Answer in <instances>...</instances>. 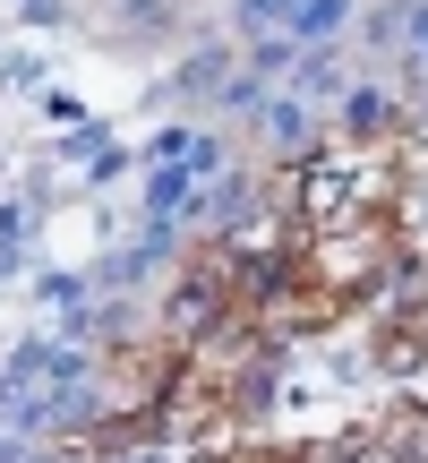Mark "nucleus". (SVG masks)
Masks as SVG:
<instances>
[{
	"label": "nucleus",
	"mask_w": 428,
	"mask_h": 463,
	"mask_svg": "<svg viewBox=\"0 0 428 463\" xmlns=\"http://www.w3.org/2000/svg\"><path fill=\"white\" fill-rule=\"evenodd\" d=\"M86 378H95V361H86L69 335H34V344H17L9 369H0V412H9L17 430H60V420L86 412Z\"/></svg>",
	"instance_id": "f257e3e1"
},
{
	"label": "nucleus",
	"mask_w": 428,
	"mask_h": 463,
	"mask_svg": "<svg viewBox=\"0 0 428 463\" xmlns=\"http://www.w3.org/2000/svg\"><path fill=\"white\" fill-rule=\"evenodd\" d=\"M146 164H181V172H198V181H214V172H223V137L214 129H154Z\"/></svg>",
	"instance_id": "f03ea898"
},
{
	"label": "nucleus",
	"mask_w": 428,
	"mask_h": 463,
	"mask_svg": "<svg viewBox=\"0 0 428 463\" xmlns=\"http://www.w3.org/2000/svg\"><path fill=\"white\" fill-rule=\"evenodd\" d=\"M343 26H351V0H300V9H292V26H283V34H292L300 52H326V43H334Z\"/></svg>",
	"instance_id": "7ed1b4c3"
},
{
	"label": "nucleus",
	"mask_w": 428,
	"mask_h": 463,
	"mask_svg": "<svg viewBox=\"0 0 428 463\" xmlns=\"http://www.w3.org/2000/svg\"><path fill=\"white\" fill-rule=\"evenodd\" d=\"M26 223H34V206H0V275H17V266H26Z\"/></svg>",
	"instance_id": "20e7f679"
},
{
	"label": "nucleus",
	"mask_w": 428,
	"mask_h": 463,
	"mask_svg": "<svg viewBox=\"0 0 428 463\" xmlns=\"http://www.w3.org/2000/svg\"><path fill=\"white\" fill-rule=\"evenodd\" d=\"M265 120H274V137H283V146H300V137H309V112H300L292 95H274V112H265Z\"/></svg>",
	"instance_id": "39448f33"
},
{
	"label": "nucleus",
	"mask_w": 428,
	"mask_h": 463,
	"mask_svg": "<svg viewBox=\"0 0 428 463\" xmlns=\"http://www.w3.org/2000/svg\"><path fill=\"white\" fill-rule=\"evenodd\" d=\"M403 43H412V61H420V78H428V0L403 9Z\"/></svg>",
	"instance_id": "423d86ee"
},
{
	"label": "nucleus",
	"mask_w": 428,
	"mask_h": 463,
	"mask_svg": "<svg viewBox=\"0 0 428 463\" xmlns=\"http://www.w3.org/2000/svg\"><path fill=\"white\" fill-rule=\"evenodd\" d=\"M300 0H240V26H292Z\"/></svg>",
	"instance_id": "0eeeda50"
},
{
	"label": "nucleus",
	"mask_w": 428,
	"mask_h": 463,
	"mask_svg": "<svg viewBox=\"0 0 428 463\" xmlns=\"http://www.w3.org/2000/svg\"><path fill=\"white\" fill-rule=\"evenodd\" d=\"M351 129H377V120H386V95H377V86H351Z\"/></svg>",
	"instance_id": "6e6552de"
},
{
	"label": "nucleus",
	"mask_w": 428,
	"mask_h": 463,
	"mask_svg": "<svg viewBox=\"0 0 428 463\" xmlns=\"http://www.w3.org/2000/svg\"><path fill=\"white\" fill-rule=\"evenodd\" d=\"M300 86H309V95H334V61L326 52H300Z\"/></svg>",
	"instance_id": "1a4fd4ad"
},
{
	"label": "nucleus",
	"mask_w": 428,
	"mask_h": 463,
	"mask_svg": "<svg viewBox=\"0 0 428 463\" xmlns=\"http://www.w3.org/2000/svg\"><path fill=\"white\" fill-rule=\"evenodd\" d=\"M214 78H223V52H198V61H189V69H181V86H189V95H206V86H214Z\"/></svg>",
	"instance_id": "9d476101"
},
{
	"label": "nucleus",
	"mask_w": 428,
	"mask_h": 463,
	"mask_svg": "<svg viewBox=\"0 0 428 463\" xmlns=\"http://www.w3.org/2000/svg\"><path fill=\"white\" fill-rule=\"evenodd\" d=\"M17 9H26L34 26H69V9H60V0H17Z\"/></svg>",
	"instance_id": "9b49d317"
}]
</instances>
